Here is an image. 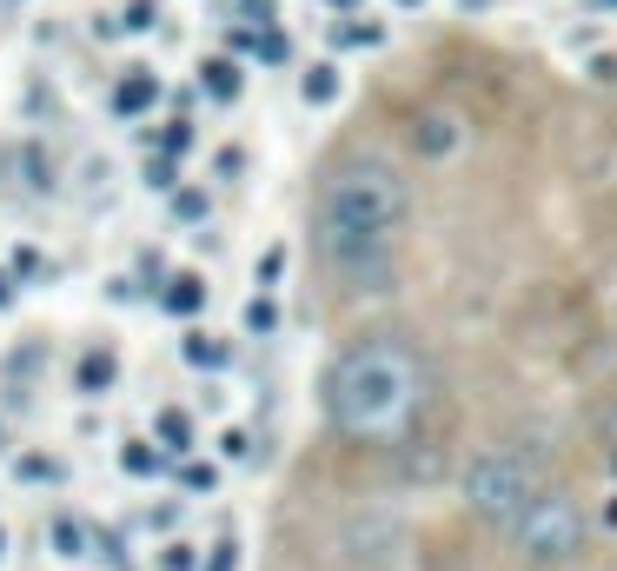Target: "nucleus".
I'll use <instances>...</instances> for the list:
<instances>
[{"label":"nucleus","instance_id":"f257e3e1","mask_svg":"<svg viewBox=\"0 0 617 571\" xmlns=\"http://www.w3.org/2000/svg\"><path fill=\"white\" fill-rule=\"evenodd\" d=\"M412 220V180L385 160V153H346L332 173H326V193H319V246H326V266L359 279L366 293H379V279L392 273V253H399V233Z\"/></svg>","mask_w":617,"mask_h":571},{"label":"nucleus","instance_id":"f03ea898","mask_svg":"<svg viewBox=\"0 0 617 571\" xmlns=\"http://www.w3.org/2000/svg\"><path fill=\"white\" fill-rule=\"evenodd\" d=\"M419 399H425V366L392 333H372V339L346 346L332 379H326V412L352 439H399L412 426Z\"/></svg>","mask_w":617,"mask_h":571},{"label":"nucleus","instance_id":"7ed1b4c3","mask_svg":"<svg viewBox=\"0 0 617 571\" xmlns=\"http://www.w3.org/2000/svg\"><path fill=\"white\" fill-rule=\"evenodd\" d=\"M465 506H472V519L479 526H498V532H512L525 512H532V499L545 492L538 486V466H532V452H518V446H492V452H479L472 466H465Z\"/></svg>","mask_w":617,"mask_h":571},{"label":"nucleus","instance_id":"20e7f679","mask_svg":"<svg viewBox=\"0 0 617 571\" xmlns=\"http://www.w3.org/2000/svg\"><path fill=\"white\" fill-rule=\"evenodd\" d=\"M592 539V519L572 492H538L532 512L512 526V545L525 552V565H572Z\"/></svg>","mask_w":617,"mask_h":571},{"label":"nucleus","instance_id":"39448f33","mask_svg":"<svg viewBox=\"0 0 617 571\" xmlns=\"http://www.w3.org/2000/svg\"><path fill=\"white\" fill-rule=\"evenodd\" d=\"M405 140H412L419 160H452L465 146V113L459 106H419L412 126H405Z\"/></svg>","mask_w":617,"mask_h":571},{"label":"nucleus","instance_id":"423d86ee","mask_svg":"<svg viewBox=\"0 0 617 571\" xmlns=\"http://www.w3.org/2000/svg\"><path fill=\"white\" fill-rule=\"evenodd\" d=\"M153 100H160V73H153V67H126V73L113 80V113L140 120V113H153Z\"/></svg>","mask_w":617,"mask_h":571},{"label":"nucleus","instance_id":"0eeeda50","mask_svg":"<svg viewBox=\"0 0 617 571\" xmlns=\"http://www.w3.org/2000/svg\"><path fill=\"white\" fill-rule=\"evenodd\" d=\"M326 40H332V53H366V47H379V40H385V27H379V20L346 13V20H332V27H326Z\"/></svg>","mask_w":617,"mask_h":571},{"label":"nucleus","instance_id":"6e6552de","mask_svg":"<svg viewBox=\"0 0 617 571\" xmlns=\"http://www.w3.org/2000/svg\"><path fill=\"white\" fill-rule=\"evenodd\" d=\"M299 93H306V106H332V100L346 93V73H339V60H312V67L299 73Z\"/></svg>","mask_w":617,"mask_h":571},{"label":"nucleus","instance_id":"1a4fd4ad","mask_svg":"<svg viewBox=\"0 0 617 571\" xmlns=\"http://www.w3.org/2000/svg\"><path fill=\"white\" fill-rule=\"evenodd\" d=\"M160 306H166L173 319H199V306H206V279H199V273H173L166 293H160Z\"/></svg>","mask_w":617,"mask_h":571},{"label":"nucleus","instance_id":"9d476101","mask_svg":"<svg viewBox=\"0 0 617 571\" xmlns=\"http://www.w3.org/2000/svg\"><path fill=\"white\" fill-rule=\"evenodd\" d=\"M199 73H206V93H213V100H239V93H246V73H239L233 53H213Z\"/></svg>","mask_w":617,"mask_h":571},{"label":"nucleus","instance_id":"9b49d317","mask_svg":"<svg viewBox=\"0 0 617 571\" xmlns=\"http://www.w3.org/2000/svg\"><path fill=\"white\" fill-rule=\"evenodd\" d=\"M153 439H160L166 452L186 459V452H193V419H186L179 406H160V412H153Z\"/></svg>","mask_w":617,"mask_h":571},{"label":"nucleus","instance_id":"f8f14e48","mask_svg":"<svg viewBox=\"0 0 617 571\" xmlns=\"http://www.w3.org/2000/svg\"><path fill=\"white\" fill-rule=\"evenodd\" d=\"M86 545H93V532H86L80 519H66V512H60V519H53V559L80 565V559H86Z\"/></svg>","mask_w":617,"mask_h":571},{"label":"nucleus","instance_id":"ddd939ff","mask_svg":"<svg viewBox=\"0 0 617 571\" xmlns=\"http://www.w3.org/2000/svg\"><path fill=\"white\" fill-rule=\"evenodd\" d=\"M186 359H193L199 373H213V366H226V359H233V346H226L219 333H186Z\"/></svg>","mask_w":617,"mask_h":571},{"label":"nucleus","instance_id":"4468645a","mask_svg":"<svg viewBox=\"0 0 617 571\" xmlns=\"http://www.w3.org/2000/svg\"><path fill=\"white\" fill-rule=\"evenodd\" d=\"M73 386H80V392H106V386H113V353H86L80 373H73Z\"/></svg>","mask_w":617,"mask_h":571},{"label":"nucleus","instance_id":"2eb2a0df","mask_svg":"<svg viewBox=\"0 0 617 571\" xmlns=\"http://www.w3.org/2000/svg\"><path fill=\"white\" fill-rule=\"evenodd\" d=\"M20 173H27L33 193H53V160H47V146H27V153H20Z\"/></svg>","mask_w":617,"mask_h":571},{"label":"nucleus","instance_id":"dca6fc26","mask_svg":"<svg viewBox=\"0 0 617 571\" xmlns=\"http://www.w3.org/2000/svg\"><path fill=\"white\" fill-rule=\"evenodd\" d=\"M120 472H133V479H146V472H160V452H153L146 439H133V446H120Z\"/></svg>","mask_w":617,"mask_h":571},{"label":"nucleus","instance_id":"f3484780","mask_svg":"<svg viewBox=\"0 0 617 571\" xmlns=\"http://www.w3.org/2000/svg\"><path fill=\"white\" fill-rule=\"evenodd\" d=\"M206 571H239V532H219L206 545Z\"/></svg>","mask_w":617,"mask_h":571},{"label":"nucleus","instance_id":"a211bd4d","mask_svg":"<svg viewBox=\"0 0 617 571\" xmlns=\"http://www.w3.org/2000/svg\"><path fill=\"white\" fill-rule=\"evenodd\" d=\"M173 220H186V226H199V220H206V193H199V186H186V193H173Z\"/></svg>","mask_w":617,"mask_h":571},{"label":"nucleus","instance_id":"6ab92c4d","mask_svg":"<svg viewBox=\"0 0 617 571\" xmlns=\"http://www.w3.org/2000/svg\"><path fill=\"white\" fill-rule=\"evenodd\" d=\"M279 273H286V246H266V253H259V286L272 293V286H279Z\"/></svg>","mask_w":617,"mask_h":571},{"label":"nucleus","instance_id":"aec40b11","mask_svg":"<svg viewBox=\"0 0 617 571\" xmlns=\"http://www.w3.org/2000/svg\"><path fill=\"white\" fill-rule=\"evenodd\" d=\"M160 571H206V559H193V545H166V552H160Z\"/></svg>","mask_w":617,"mask_h":571},{"label":"nucleus","instance_id":"412c9836","mask_svg":"<svg viewBox=\"0 0 617 571\" xmlns=\"http://www.w3.org/2000/svg\"><path fill=\"white\" fill-rule=\"evenodd\" d=\"M193 140H199V133H193L186 120H173V126L160 133V146H166V153H193Z\"/></svg>","mask_w":617,"mask_h":571},{"label":"nucleus","instance_id":"4be33fe9","mask_svg":"<svg viewBox=\"0 0 617 571\" xmlns=\"http://www.w3.org/2000/svg\"><path fill=\"white\" fill-rule=\"evenodd\" d=\"M120 20H126V33H146V27H153V0H126Z\"/></svg>","mask_w":617,"mask_h":571},{"label":"nucleus","instance_id":"5701e85b","mask_svg":"<svg viewBox=\"0 0 617 571\" xmlns=\"http://www.w3.org/2000/svg\"><path fill=\"white\" fill-rule=\"evenodd\" d=\"M179 486H186V492H213V466H199V459L179 466Z\"/></svg>","mask_w":617,"mask_h":571},{"label":"nucleus","instance_id":"b1692460","mask_svg":"<svg viewBox=\"0 0 617 571\" xmlns=\"http://www.w3.org/2000/svg\"><path fill=\"white\" fill-rule=\"evenodd\" d=\"M219 459H246V432H219Z\"/></svg>","mask_w":617,"mask_h":571},{"label":"nucleus","instance_id":"393cba45","mask_svg":"<svg viewBox=\"0 0 617 571\" xmlns=\"http://www.w3.org/2000/svg\"><path fill=\"white\" fill-rule=\"evenodd\" d=\"M246 319H253V333H272V299H259V306H253Z\"/></svg>","mask_w":617,"mask_h":571},{"label":"nucleus","instance_id":"a878e982","mask_svg":"<svg viewBox=\"0 0 617 571\" xmlns=\"http://www.w3.org/2000/svg\"><path fill=\"white\" fill-rule=\"evenodd\" d=\"M605 439H611V446H605V459H611V472H617V406H611V419H605Z\"/></svg>","mask_w":617,"mask_h":571},{"label":"nucleus","instance_id":"bb28decb","mask_svg":"<svg viewBox=\"0 0 617 571\" xmlns=\"http://www.w3.org/2000/svg\"><path fill=\"white\" fill-rule=\"evenodd\" d=\"M0 306H13V273H0Z\"/></svg>","mask_w":617,"mask_h":571},{"label":"nucleus","instance_id":"cd10ccee","mask_svg":"<svg viewBox=\"0 0 617 571\" xmlns=\"http://www.w3.org/2000/svg\"><path fill=\"white\" fill-rule=\"evenodd\" d=\"M326 7H346V13H352V7H359V0H326Z\"/></svg>","mask_w":617,"mask_h":571},{"label":"nucleus","instance_id":"c85d7f7f","mask_svg":"<svg viewBox=\"0 0 617 571\" xmlns=\"http://www.w3.org/2000/svg\"><path fill=\"white\" fill-rule=\"evenodd\" d=\"M0 559H7V532H0Z\"/></svg>","mask_w":617,"mask_h":571},{"label":"nucleus","instance_id":"c756f323","mask_svg":"<svg viewBox=\"0 0 617 571\" xmlns=\"http://www.w3.org/2000/svg\"><path fill=\"white\" fill-rule=\"evenodd\" d=\"M399 7H419V0H399Z\"/></svg>","mask_w":617,"mask_h":571},{"label":"nucleus","instance_id":"7c9ffc66","mask_svg":"<svg viewBox=\"0 0 617 571\" xmlns=\"http://www.w3.org/2000/svg\"><path fill=\"white\" fill-rule=\"evenodd\" d=\"M7 7H20V0H7Z\"/></svg>","mask_w":617,"mask_h":571},{"label":"nucleus","instance_id":"2f4dec72","mask_svg":"<svg viewBox=\"0 0 617 571\" xmlns=\"http://www.w3.org/2000/svg\"><path fill=\"white\" fill-rule=\"evenodd\" d=\"M0 446H7V439H0Z\"/></svg>","mask_w":617,"mask_h":571}]
</instances>
